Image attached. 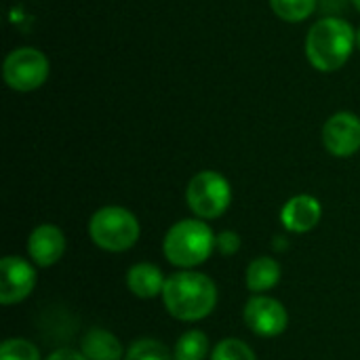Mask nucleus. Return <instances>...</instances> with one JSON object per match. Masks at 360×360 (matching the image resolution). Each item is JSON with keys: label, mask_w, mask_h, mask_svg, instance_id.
Masks as SVG:
<instances>
[{"label": "nucleus", "mask_w": 360, "mask_h": 360, "mask_svg": "<svg viewBox=\"0 0 360 360\" xmlns=\"http://www.w3.org/2000/svg\"><path fill=\"white\" fill-rule=\"evenodd\" d=\"M162 302L171 316L194 323L213 312L217 304V287L200 272H175L165 283Z\"/></svg>", "instance_id": "f03ea898"}, {"label": "nucleus", "mask_w": 360, "mask_h": 360, "mask_svg": "<svg viewBox=\"0 0 360 360\" xmlns=\"http://www.w3.org/2000/svg\"><path fill=\"white\" fill-rule=\"evenodd\" d=\"M186 200L200 219H215L226 213L232 200L228 179L217 171L196 173L186 190Z\"/></svg>", "instance_id": "423d86ee"}, {"label": "nucleus", "mask_w": 360, "mask_h": 360, "mask_svg": "<svg viewBox=\"0 0 360 360\" xmlns=\"http://www.w3.org/2000/svg\"><path fill=\"white\" fill-rule=\"evenodd\" d=\"M356 46V32L350 21L338 15L321 17L306 36V57L319 72L342 70Z\"/></svg>", "instance_id": "f257e3e1"}, {"label": "nucleus", "mask_w": 360, "mask_h": 360, "mask_svg": "<svg viewBox=\"0 0 360 360\" xmlns=\"http://www.w3.org/2000/svg\"><path fill=\"white\" fill-rule=\"evenodd\" d=\"M356 49H359V51H360V27H359V30H356Z\"/></svg>", "instance_id": "4be33fe9"}, {"label": "nucleus", "mask_w": 360, "mask_h": 360, "mask_svg": "<svg viewBox=\"0 0 360 360\" xmlns=\"http://www.w3.org/2000/svg\"><path fill=\"white\" fill-rule=\"evenodd\" d=\"M215 247L219 249V253H224V255H232V253H236L238 251V247H240V238H238V234H234V232H221L217 238H215Z\"/></svg>", "instance_id": "aec40b11"}, {"label": "nucleus", "mask_w": 360, "mask_h": 360, "mask_svg": "<svg viewBox=\"0 0 360 360\" xmlns=\"http://www.w3.org/2000/svg\"><path fill=\"white\" fill-rule=\"evenodd\" d=\"M46 360H89L82 352H76L72 348H59L55 350Z\"/></svg>", "instance_id": "412c9836"}, {"label": "nucleus", "mask_w": 360, "mask_h": 360, "mask_svg": "<svg viewBox=\"0 0 360 360\" xmlns=\"http://www.w3.org/2000/svg\"><path fill=\"white\" fill-rule=\"evenodd\" d=\"M211 360H257L255 352L240 340L228 338L224 342H219L211 354Z\"/></svg>", "instance_id": "a211bd4d"}, {"label": "nucleus", "mask_w": 360, "mask_h": 360, "mask_svg": "<svg viewBox=\"0 0 360 360\" xmlns=\"http://www.w3.org/2000/svg\"><path fill=\"white\" fill-rule=\"evenodd\" d=\"M65 251V236L57 226L42 224L27 238V253L36 266L49 268L61 259Z\"/></svg>", "instance_id": "9d476101"}, {"label": "nucleus", "mask_w": 360, "mask_h": 360, "mask_svg": "<svg viewBox=\"0 0 360 360\" xmlns=\"http://www.w3.org/2000/svg\"><path fill=\"white\" fill-rule=\"evenodd\" d=\"M0 360H40V352L32 342L11 338L0 348Z\"/></svg>", "instance_id": "6ab92c4d"}, {"label": "nucleus", "mask_w": 360, "mask_h": 360, "mask_svg": "<svg viewBox=\"0 0 360 360\" xmlns=\"http://www.w3.org/2000/svg\"><path fill=\"white\" fill-rule=\"evenodd\" d=\"M323 146L331 156L348 158L360 150V118L352 112L333 114L323 127Z\"/></svg>", "instance_id": "0eeeda50"}, {"label": "nucleus", "mask_w": 360, "mask_h": 360, "mask_svg": "<svg viewBox=\"0 0 360 360\" xmlns=\"http://www.w3.org/2000/svg\"><path fill=\"white\" fill-rule=\"evenodd\" d=\"M281 281V266L270 257H257L247 268V287L253 293L270 291Z\"/></svg>", "instance_id": "4468645a"}, {"label": "nucleus", "mask_w": 360, "mask_h": 360, "mask_svg": "<svg viewBox=\"0 0 360 360\" xmlns=\"http://www.w3.org/2000/svg\"><path fill=\"white\" fill-rule=\"evenodd\" d=\"M89 234L93 243L110 253H120L131 249L139 238V221L124 207H103L89 224Z\"/></svg>", "instance_id": "20e7f679"}, {"label": "nucleus", "mask_w": 360, "mask_h": 360, "mask_svg": "<svg viewBox=\"0 0 360 360\" xmlns=\"http://www.w3.org/2000/svg\"><path fill=\"white\" fill-rule=\"evenodd\" d=\"M245 323L262 338H276L287 329L289 316L281 302L266 295H255L245 306Z\"/></svg>", "instance_id": "6e6552de"}, {"label": "nucleus", "mask_w": 360, "mask_h": 360, "mask_svg": "<svg viewBox=\"0 0 360 360\" xmlns=\"http://www.w3.org/2000/svg\"><path fill=\"white\" fill-rule=\"evenodd\" d=\"M82 354L89 360H120L122 346L116 335L101 327H93L82 338Z\"/></svg>", "instance_id": "ddd939ff"}, {"label": "nucleus", "mask_w": 360, "mask_h": 360, "mask_svg": "<svg viewBox=\"0 0 360 360\" xmlns=\"http://www.w3.org/2000/svg\"><path fill=\"white\" fill-rule=\"evenodd\" d=\"M167 278L162 276V272L152 266V264H135L129 272H127V285L129 291L141 300H150L156 295H162Z\"/></svg>", "instance_id": "f8f14e48"}, {"label": "nucleus", "mask_w": 360, "mask_h": 360, "mask_svg": "<svg viewBox=\"0 0 360 360\" xmlns=\"http://www.w3.org/2000/svg\"><path fill=\"white\" fill-rule=\"evenodd\" d=\"M215 249V236L200 219H181L165 236V257L179 268H194L209 259Z\"/></svg>", "instance_id": "7ed1b4c3"}, {"label": "nucleus", "mask_w": 360, "mask_h": 360, "mask_svg": "<svg viewBox=\"0 0 360 360\" xmlns=\"http://www.w3.org/2000/svg\"><path fill=\"white\" fill-rule=\"evenodd\" d=\"M321 215H323L321 202L310 194H300L287 200V205L281 211V221L289 232L304 234L319 226Z\"/></svg>", "instance_id": "9b49d317"}, {"label": "nucleus", "mask_w": 360, "mask_h": 360, "mask_svg": "<svg viewBox=\"0 0 360 360\" xmlns=\"http://www.w3.org/2000/svg\"><path fill=\"white\" fill-rule=\"evenodd\" d=\"M51 74L49 57L34 46H19L11 51L2 65V76L8 89L17 93H32L40 89Z\"/></svg>", "instance_id": "39448f33"}, {"label": "nucleus", "mask_w": 360, "mask_h": 360, "mask_svg": "<svg viewBox=\"0 0 360 360\" xmlns=\"http://www.w3.org/2000/svg\"><path fill=\"white\" fill-rule=\"evenodd\" d=\"M124 360H173L169 350L165 348V344L156 342V340H139L135 344H131V348L127 350V359Z\"/></svg>", "instance_id": "f3484780"}, {"label": "nucleus", "mask_w": 360, "mask_h": 360, "mask_svg": "<svg viewBox=\"0 0 360 360\" xmlns=\"http://www.w3.org/2000/svg\"><path fill=\"white\" fill-rule=\"evenodd\" d=\"M352 4H354V8L360 13V0H352Z\"/></svg>", "instance_id": "5701e85b"}, {"label": "nucleus", "mask_w": 360, "mask_h": 360, "mask_svg": "<svg viewBox=\"0 0 360 360\" xmlns=\"http://www.w3.org/2000/svg\"><path fill=\"white\" fill-rule=\"evenodd\" d=\"M272 13L287 21V23H300L314 15L319 0H268Z\"/></svg>", "instance_id": "2eb2a0df"}, {"label": "nucleus", "mask_w": 360, "mask_h": 360, "mask_svg": "<svg viewBox=\"0 0 360 360\" xmlns=\"http://www.w3.org/2000/svg\"><path fill=\"white\" fill-rule=\"evenodd\" d=\"M209 352V340L202 331H186L177 344H175V352L173 360H205Z\"/></svg>", "instance_id": "dca6fc26"}, {"label": "nucleus", "mask_w": 360, "mask_h": 360, "mask_svg": "<svg viewBox=\"0 0 360 360\" xmlns=\"http://www.w3.org/2000/svg\"><path fill=\"white\" fill-rule=\"evenodd\" d=\"M36 285V272L30 262L6 255L0 262V302L4 306L23 302Z\"/></svg>", "instance_id": "1a4fd4ad"}]
</instances>
